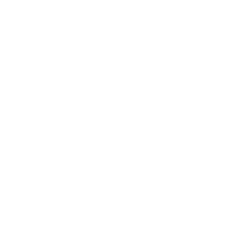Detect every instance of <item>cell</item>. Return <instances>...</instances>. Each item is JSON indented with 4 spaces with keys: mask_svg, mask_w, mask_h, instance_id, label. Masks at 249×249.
Wrapping results in <instances>:
<instances>
[]
</instances>
